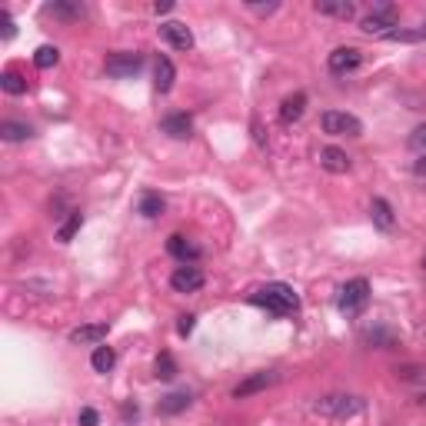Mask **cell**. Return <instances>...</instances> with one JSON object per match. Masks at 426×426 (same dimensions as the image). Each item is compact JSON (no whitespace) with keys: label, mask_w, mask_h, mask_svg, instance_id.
Here are the masks:
<instances>
[{"label":"cell","mask_w":426,"mask_h":426,"mask_svg":"<svg viewBox=\"0 0 426 426\" xmlns=\"http://www.w3.org/2000/svg\"><path fill=\"white\" fill-rule=\"evenodd\" d=\"M253 303L263 306V310H270V313H276V317H286V313H293L296 306H300V300H296L293 286L267 284L263 290H257V293H253Z\"/></svg>","instance_id":"6da1fadb"},{"label":"cell","mask_w":426,"mask_h":426,"mask_svg":"<svg viewBox=\"0 0 426 426\" xmlns=\"http://www.w3.org/2000/svg\"><path fill=\"white\" fill-rule=\"evenodd\" d=\"M313 410L323 413V416H333V420H350V416H357L363 410V403L357 400V396L330 393V396H320L317 403H313Z\"/></svg>","instance_id":"7a4b0ae2"},{"label":"cell","mask_w":426,"mask_h":426,"mask_svg":"<svg viewBox=\"0 0 426 426\" xmlns=\"http://www.w3.org/2000/svg\"><path fill=\"white\" fill-rule=\"evenodd\" d=\"M366 303H370V284L363 276H357V280L343 286V293H340V313L343 317H360Z\"/></svg>","instance_id":"3957f363"},{"label":"cell","mask_w":426,"mask_h":426,"mask_svg":"<svg viewBox=\"0 0 426 426\" xmlns=\"http://www.w3.org/2000/svg\"><path fill=\"white\" fill-rule=\"evenodd\" d=\"M320 127L323 133L330 137H360L363 133V123L353 117V113H343V110H327L323 117H320Z\"/></svg>","instance_id":"277c9868"},{"label":"cell","mask_w":426,"mask_h":426,"mask_svg":"<svg viewBox=\"0 0 426 426\" xmlns=\"http://www.w3.org/2000/svg\"><path fill=\"white\" fill-rule=\"evenodd\" d=\"M390 27H396V7L393 4H376L370 17H363V23H360L363 33H376V37H386Z\"/></svg>","instance_id":"5b68a950"},{"label":"cell","mask_w":426,"mask_h":426,"mask_svg":"<svg viewBox=\"0 0 426 426\" xmlns=\"http://www.w3.org/2000/svg\"><path fill=\"white\" fill-rule=\"evenodd\" d=\"M274 383H280V373L276 370H260V373H250L243 383H237L233 386V400H247V396L260 393V390H267V386H274Z\"/></svg>","instance_id":"8992f818"},{"label":"cell","mask_w":426,"mask_h":426,"mask_svg":"<svg viewBox=\"0 0 426 426\" xmlns=\"http://www.w3.org/2000/svg\"><path fill=\"white\" fill-rule=\"evenodd\" d=\"M140 67H143V57L130 54V50H120V54L107 57V74L110 77H133V74H140Z\"/></svg>","instance_id":"52a82bcc"},{"label":"cell","mask_w":426,"mask_h":426,"mask_svg":"<svg viewBox=\"0 0 426 426\" xmlns=\"http://www.w3.org/2000/svg\"><path fill=\"white\" fill-rule=\"evenodd\" d=\"M170 286H174L176 293H197L200 286H203V270L200 267H176L174 276H170Z\"/></svg>","instance_id":"ba28073f"},{"label":"cell","mask_w":426,"mask_h":426,"mask_svg":"<svg viewBox=\"0 0 426 426\" xmlns=\"http://www.w3.org/2000/svg\"><path fill=\"white\" fill-rule=\"evenodd\" d=\"M160 37H164V40L174 47V50H190V47H194V33H190V27H186V23H180V21L160 23Z\"/></svg>","instance_id":"9c48e42d"},{"label":"cell","mask_w":426,"mask_h":426,"mask_svg":"<svg viewBox=\"0 0 426 426\" xmlns=\"http://www.w3.org/2000/svg\"><path fill=\"white\" fill-rule=\"evenodd\" d=\"M360 60H363V54L357 50V47H337L333 54H330V60H327V67L333 70V74H350V70H357L360 67Z\"/></svg>","instance_id":"30bf717a"},{"label":"cell","mask_w":426,"mask_h":426,"mask_svg":"<svg viewBox=\"0 0 426 426\" xmlns=\"http://www.w3.org/2000/svg\"><path fill=\"white\" fill-rule=\"evenodd\" d=\"M320 167L330 170V174H347L353 164H350V157H347V150H340V147H323V150H320Z\"/></svg>","instance_id":"8fae6325"},{"label":"cell","mask_w":426,"mask_h":426,"mask_svg":"<svg viewBox=\"0 0 426 426\" xmlns=\"http://www.w3.org/2000/svg\"><path fill=\"white\" fill-rule=\"evenodd\" d=\"M160 127H164V133H170L174 140H186V137L194 133V120H190L186 113H167Z\"/></svg>","instance_id":"7c38bea8"},{"label":"cell","mask_w":426,"mask_h":426,"mask_svg":"<svg viewBox=\"0 0 426 426\" xmlns=\"http://www.w3.org/2000/svg\"><path fill=\"white\" fill-rule=\"evenodd\" d=\"M174 80H176V67L170 64L167 57H160L157 67H153V87L160 90V94H170V90H174Z\"/></svg>","instance_id":"4fadbf2b"},{"label":"cell","mask_w":426,"mask_h":426,"mask_svg":"<svg viewBox=\"0 0 426 426\" xmlns=\"http://www.w3.org/2000/svg\"><path fill=\"white\" fill-rule=\"evenodd\" d=\"M167 250L174 253L176 260H184V263H186V260H197V257H200V247H197V243H190L186 237H180V233H174V237L167 240Z\"/></svg>","instance_id":"5bb4252c"},{"label":"cell","mask_w":426,"mask_h":426,"mask_svg":"<svg viewBox=\"0 0 426 426\" xmlns=\"http://www.w3.org/2000/svg\"><path fill=\"white\" fill-rule=\"evenodd\" d=\"M103 337H107V323H84L70 330V343H100Z\"/></svg>","instance_id":"9a60e30c"},{"label":"cell","mask_w":426,"mask_h":426,"mask_svg":"<svg viewBox=\"0 0 426 426\" xmlns=\"http://www.w3.org/2000/svg\"><path fill=\"white\" fill-rule=\"evenodd\" d=\"M303 110H306V94H293V97H286L284 103H280V120L296 123L303 117Z\"/></svg>","instance_id":"2e32d148"},{"label":"cell","mask_w":426,"mask_h":426,"mask_svg":"<svg viewBox=\"0 0 426 426\" xmlns=\"http://www.w3.org/2000/svg\"><path fill=\"white\" fill-rule=\"evenodd\" d=\"M370 217H373V223H376L380 230H390V227H393V207H390V203H386L383 197H376V200L370 203Z\"/></svg>","instance_id":"e0dca14e"},{"label":"cell","mask_w":426,"mask_h":426,"mask_svg":"<svg viewBox=\"0 0 426 426\" xmlns=\"http://www.w3.org/2000/svg\"><path fill=\"white\" fill-rule=\"evenodd\" d=\"M317 11L327 13V17L350 21V17H353V4H347V0H317Z\"/></svg>","instance_id":"ac0fdd59"},{"label":"cell","mask_w":426,"mask_h":426,"mask_svg":"<svg viewBox=\"0 0 426 426\" xmlns=\"http://www.w3.org/2000/svg\"><path fill=\"white\" fill-rule=\"evenodd\" d=\"M137 210H140L147 220H153V217H160V213H164L167 203H164V197H160V194H143L140 207H137Z\"/></svg>","instance_id":"d6986e66"},{"label":"cell","mask_w":426,"mask_h":426,"mask_svg":"<svg viewBox=\"0 0 426 426\" xmlns=\"http://www.w3.org/2000/svg\"><path fill=\"white\" fill-rule=\"evenodd\" d=\"M113 363H117V353L110 350V347H97L94 357H90V366H94L97 373H110L113 370Z\"/></svg>","instance_id":"ffe728a7"},{"label":"cell","mask_w":426,"mask_h":426,"mask_svg":"<svg viewBox=\"0 0 426 426\" xmlns=\"http://www.w3.org/2000/svg\"><path fill=\"white\" fill-rule=\"evenodd\" d=\"M30 133L33 130L27 127V123H17V120H4V123H0V137H4V140H11V143L27 140Z\"/></svg>","instance_id":"44dd1931"},{"label":"cell","mask_w":426,"mask_h":426,"mask_svg":"<svg viewBox=\"0 0 426 426\" xmlns=\"http://www.w3.org/2000/svg\"><path fill=\"white\" fill-rule=\"evenodd\" d=\"M0 87L7 90L11 97H21L23 90H27V80H23V77L17 74V70H7V74L0 77Z\"/></svg>","instance_id":"7402d4cb"},{"label":"cell","mask_w":426,"mask_h":426,"mask_svg":"<svg viewBox=\"0 0 426 426\" xmlns=\"http://www.w3.org/2000/svg\"><path fill=\"white\" fill-rule=\"evenodd\" d=\"M47 13H50V17H60V21H74V17L84 13V7H80V4H47Z\"/></svg>","instance_id":"603a6c76"},{"label":"cell","mask_w":426,"mask_h":426,"mask_svg":"<svg viewBox=\"0 0 426 426\" xmlns=\"http://www.w3.org/2000/svg\"><path fill=\"white\" fill-rule=\"evenodd\" d=\"M190 406V393H170L160 400V413H180Z\"/></svg>","instance_id":"cb8c5ba5"},{"label":"cell","mask_w":426,"mask_h":426,"mask_svg":"<svg viewBox=\"0 0 426 426\" xmlns=\"http://www.w3.org/2000/svg\"><path fill=\"white\" fill-rule=\"evenodd\" d=\"M57 60H60V50H57V47H50V44L37 47V54H33V64L40 67V70H47V67H54Z\"/></svg>","instance_id":"d4e9b609"},{"label":"cell","mask_w":426,"mask_h":426,"mask_svg":"<svg viewBox=\"0 0 426 426\" xmlns=\"http://www.w3.org/2000/svg\"><path fill=\"white\" fill-rule=\"evenodd\" d=\"M153 370H157V380H174V376H176V363H174V357H170V353H160V357H157V366H153Z\"/></svg>","instance_id":"484cf974"},{"label":"cell","mask_w":426,"mask_h":426,"mask_svg":"<svg viewBox=\"0 0 426 426\" xmlns=\"http://www.w3.org/2000/svg\"><path fill=\"white\" fill-rule=\"evenodd\" d=\"M80 223H84V217H80V213H70V220H67L64 227L57 230V240H60V243H70V240H74V233L80 230Z\"/></svg>","instance_id":"4316f807"},{"label":"cell","mask_w":426,"mask_h":426,"mask_svg":"<svg viewBox=\"0 0 426 426\" xmlns=\"http://www.w3.org/2000/svg\"><path fill=\"white\" fill-rule=\"evenodd\" d=\"M410 147H413V150H420L426 157V123H423V127H416V130L410 133Z\"/></svg>","instance_id":"83f0119b"},{"label":"cell","mask_w":426,"mask_h":426,"mask_svg":"<svg viewBox=\"0 0 426 426\" xmlns=\"http://www.w3.org/2000/svg\"><path fill=\"white\" fill-rule=\"evenodd\" d=\"M396 376L400 380H426V370L423 366H403V370L396 366Z\"/></svg>","instance_id":"f1b7e54d"},{"label":"cell","mask_w":426,"mask_h":426,"mask_svg":"<svg viewBox=\"0 0 426 426\" xmlns=\"http://www.w3.org/2000/svg\"><path fill=\"white\" fill-rule=\"evenodd\" d=\"M0 23H4V40H11L13 33H17V27H13V17L7 11H0Z\"/></svg>","instance_id":"f546056e"},{"label":"cell","mask_w":426,"mask_h":426,"mask_svg":"<svg viewBox=\"0 0 426 426\" xmlns=\"http://www.w3.org/2000/svg\"><path fill=\"white\" fill-rule=\"evenodd\" d=\"M100 423V416H97V410H80V426H97Z\"/></svg>","instance_id":"4dcf8cb0"},{"label":"cell","mask_w":426,"mask_h":426,"mask_svg":"<svg viewBox=\"0 0 426 426\" xmlns=\"http://www.w3.org/2000/svg\"><path fill=\"white\" fill-rule=\"evenodd\" d=\"M194 320H197V317H190V313H186V317H180V323H176L180 337H190V333H194Z\"/></svg>","instance_id":"1f68e13d"},{"label":"cell","mask_w":426,"mask_h":426,"mask_svg":"<svg viewBox=\"0 0 426 426\" xmlns=\"http://www.w3.org/2000/svg\"><path fill=\"white\" fill-rule=\"evenodd\" d=\"M153 11H157V13H170V11H174V4H170V0H157V4H153Z\"/></svg>","instance_id":"d6a6232c"},{"label":"cell","mask_w":426,"mask_h":426,"mask_svg":"<svg viewBox=\"0 0 426 426\" xmlns=\"http://www.w3.org/2000/svg\"><path fill=\"white\" fill-rule=\"evenodd\" d=\"M416 174H426V157L423 160H416Z\"/></svg>","instance_id":"836d02e7"},{"label":"cell","mask_w":426,"mask_h":426,"mask_svg":"<svg viewBox=\"0 0 426 426\" xmlns=\"http://www.w3.org/2000/svg\"><path fill=\"white\" fill-rule=\"evenodd\" d=\"M416 403H420V406H426V390H423V393H420V396H416Z\"/></svg>","instance_id":"e575fe53"},{"label":"cell","mask_w":426,"mask_h":426,"mask_svg":"<svg viewBox=\"0 0 426 426\" xmlns=\"http://www.w3.org/2000/svg\"><path fill=\"white\" fill-rule=\"evenodd\" d=\"M420 37H426V23H423V30H420Z\"/></svg>","instance_id":"d590c367"},{"label":"cell","mask_w":426,"mask_h":426,"mask_svg":"<svg viewBox=\"0 0 426 426\" xmlns=\"http://www.w3.org/2000/svg\"><path fill=\"white\" fill-rule=\"evenodd\" d=\"M423 270H426V257H423Z\"/></svg>","instance_id":"8d00e7d4"}]
</instances>
